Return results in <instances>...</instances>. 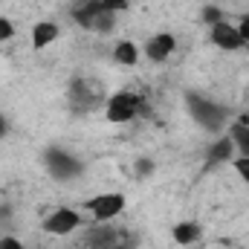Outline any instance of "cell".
<instances>
[{"label": "cell", "mask_w": 249, "mask_h": 249, "mask_svg": "<svg viewBox=\"0 0 249 249\" xmlns=\"http://www.w3.org/2000/svg\"><path fill=\"white\" fill-rule=\"evenodd\" d=\"M75 20L81 23V26H87V29H102V32H107L110 26H113V12H107L105 6H102V0H87V3H81V6H75Z\"/></svg>", "instance_id": "cell-1"}, {"label": "cell", "mask_w": 249, "mask_h": 249, "mask_svg": "<svg viewBox=\"0 0 249 249\" xmlns=\"http://www.w3.org/2000/svg\"><path fill=\"white\" fill-rule=\"evenodd\" d=\"M136 107H139V99H136L133 93H119V96L110 99L107 116H110V122H127V119L136 113Z\"/></svg>", "instance_id": "cell-2"}, {"label": "cell", "mask_w": 249, "mask_h": 249, "mask_svg": "<svg viewBox=\"0 0 249 249\" xmlns=\"http://www.w3.org/2000/svg\"><path fill=\"white\" fill-rule=\"evenodd\" d=\"M188 102H191V113L197 116V122L200 124H206V127H217V124L223 122V110H220L217 105H212V102H206V99H197V96H191Z\"/></svg>", "instance_id": "cell-3"}, {"label": "cell", "mask_w": 249, "mask_h": 249, "mask_svg": "<svg viewBox=\"0 0 249 249\" xmlns=\"http://www.w3.org/2000/svg\"><path fill=\"white\" fill-rule=\"evenodd\" d=\"M124 206V200L119 194H102V197H96V200H90V212L96 214V217H113V214H119Z\"/></svg>", "instance_id": "cell-4"}, {"label": "cell", "mask_w": 249, "mask_h": 249, "mask_svg": "<svg viewBox=\"0 0 249 249\" xmlns=\"http://www.w3.org/2000/svg\"><path fill=\"white\" fill-rule=\"evenodd\" d=\"M47 162H50L53 174H55V177H61V180L78 174V162H75L72 157H67L64 151H50V154H47Z\"/></svg>", "instance_id": "cell-5"}, {"label": "cell", "mask_w": 249, "mask_h": 249, "mask_svg": "<svg viewBox=\"0 0 249 249\" xmlns=\"http://www.w3.org/2000/svg\"><path fill=\"white\" fill-rule=\"evenodd\" d=\"M212 41H214L217 47H223V50H238V47L244 44L241 32H238L235 26H229V23H214V26H212Z\"/></svg>", "instance_id": "cell-6"}, {"label": "cell", "mask_w": 249, "mask_h": 249, "mask_svg": "<svg viewBox=\"0 0 249 249\" xmlns=\"http://www.w3.org/2000/svg\"><path fill=\"white\" fill-rule=\"evenodd\" d=\"M78 226V214L70 212V209H61L55 212L53 217H47V232H55V235H67Z\"/></svg>", "instance_id": "cell-7"}, {"label": "cell", "mask_w": 249, "mask_h": 249, "mask_svg": "<svg viewBox=\"0 0 249 249\" xmlns=\"http://www.w3.org/2000/svg\"><path fill=\"white\" fill-rule=\"evenodd\" d=\"M171 50H174V38H171V35H157V38L148 44V55H151L154 61L168 58V55H171Z\"/></svg>", "instance_id": "cell-8"}, {"label": "cell", "mask_w": 249, "mask_h": 249, "mask_svg": "<svg viewBox=\"0 0 249 249\" xmlns=\"http://www.w3.org/2000/svg\"><path fill=\"white\" fill-rule=\"evenodd\" d=\"M55 35H58V29H55L53 23H38L35 32H32V44L41 50V47H47L50 41H55Z\"/></svg>", "instance_id": "cell-9"}, {"label": "cell", "mask_w": 249, "mask_h": 249, "mask_svg": "<svg viewBox=\"0 0 249 249\" xmlns=\"http://www.w3.org/2000/svg\"><path fill=\"white\" fill-rule=\"evenodd\" d=\"M87 244L96 249H113V232L110 229H102V232H93L87 238Z\"/></svg>", "instance_id": "cell-10"}, {"label": "cell", "mask_w": 249, "mask_h": 249, "mask_svg": "<svg viewBox=\"0 0 249 249\" xmlns=\"http://www.w3.org/2000/svg\"><path fill=\"white\" fill-rule=\"evenodd\" d=\"M194 238H197V226L194 223H183V226L174 229V241L177 244H191Z\"/></svg>", "instance_id": "cell-11"}, {"label": "cell", "mask_w": 249, "mask_h": 249, "mask_svg": "<svg viewBox=\"0 0 249 249\" xmlns=\"http://www.w3.org/2000/svg\"><path fill=\"white\" fill-rule=\"evenodd\" d=\"M116 61L136 64V47H133V44H119V47H116Z\"/></svg>", "instance_id": "cell-12"}, {"label": "cell", "mask_w": 249, "mask_h": 249, "mask_svg": "<svg viewBox=\"0 0 249 249\" xmlns=\"http://www.w3.org/2000/svg\"><path fill=\"white\" fill-rule=\"evenodd\" d=\"M229 151H232V142H229V139H220V142L212 148V160H226Z\"/></svg>", "instance_id": "cell-13"}, {"label": "cell", "mask_w": 249, "mask_h": 249, "mask_svg": "<svg viewBox=\"0 0 249 249\" xmlns=\"http://www.w3.org/2000/svg\"><path fill=\"white\" fill-rule=\"evenodd\" d=\"M12 32H15V29H12V23L0 18V41H6V38H12Z\"/></svg>", "instance_id": "cell-14"}, {"label": "cell", "mask_w": 249, "mask_h": 249, "mask_svg": "<svg viewBox=\"0 0 249 249\" xmlns=\"http://www.w3.org/2000/svg\"><path fill=\"white\" fill-rule=\"evenodd\" d=\"M124 3H127V0H102V6H105L107 12H116V9H124Z\"/></svg>", "instance_id": "cell-15"}, {"label": "cell", "mask_w": 249, "mask_h": 249, "mask_svg": "<svg viewBox=\"0 0 249 249\" xmlns=\"http://www.w3.org/2000/svg\"><path fill=\"white\" fill-rule=\"evenodd\" d=\"M206 20L209 23H220V12L217 9H206Z\"/></svg>", "instance_id": "cell-16"}, {"label": "cell", "mask_w": 249, "mask_h": 249, "mask_svg": "<svg viewBox=\"0 0 249 249\" xmlns=\"http://www.w3.org/2000/svg\"><path fill=\"white\" fill-rule=\"evenodd\" d=\"M238 171H241V177L249 183V160H241V162H238Z\"/></svg>", "instance_id": "cell-17"}, {"label": "cell", "mask_w": 249, "mask_h": 249, "mask_svg": "<svg viewBox=\"0 0 249 249\" xmlns=\"http://www.w3.org/2000/svg\"><path fill=\"white\" fill-rule=\"evenodd\" d=\"M0 249H23L18 241H12V238H6V241H0Z\"/></svg>", "instance_id": "cell-18"}, {"label": "cell", "mask_w": 249, "mask_h": 249, "mask_svg": "<svg viewBox=\"0 0 249 249\" xmlns=\"http://www.w3.org/2000/svg\"><path fill=\"white\" fill-rule=\"evenodd\" d=\"M238 32H241V38H244V41H249V18L241 23V29H238Z\"/></svg>", "instance_id": "cell-19"}, {"label": "cell", "mask_w": 249, "mask_h": 249, "mask_svg": "<svg viewBox=\"0 0 249 249\" xmlns=\"http://www.w3.org/2000/svg\"><path fill=\"white\" fill-rule=\"evenodd\" d=\"M151 168H154V165H151V162H145V160H142V162H139V174H148V171H151Z\"/></svg>", "instance_id": "cell-20"}, {"label": "cell", "mask_w": 249, "mask_h": 249, "mask_svg": "<svg viewBox=\"0 0 249 249\" xmlns=\"http://www.w3.org/2000/svg\"><path fill=\"white\" fill-rule=\"evenodd\" d=\"M3 133H6V119L0 116V136H3Z\"/></svg>", "instance_id": "cell-21"}, {"label": "cell", "mask_w": 249, "mask_h": 249, "mask_svg": "<svg viewBox=\"0 0 249 249\" xmlns=\"http://www.w3.org/2000/svg\"><path fill=\"white\" fill-rule=\"evenodd\" d=\"M113 249H119V247H113Z\"/></svg>", "instance_id": "cell-22"}]
</instances>
